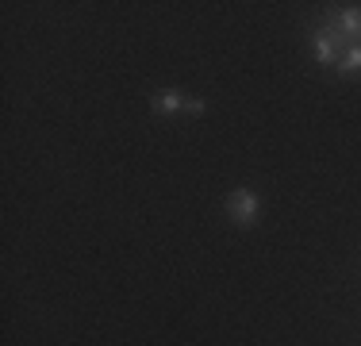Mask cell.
I'll return each instance as SVG.
<instances>
[{
    "label": "cell",
    "instance_id": "1",
    "mask_svg": "<svg viewBox=\"0 0 361 346\" xmlns=\"http://www.w3.org/2000/svg\"><path fill=\"white\" fill-rule=\"evenodd\" d=\"M227 215L238 223V227H250V223L257 220V196L250 193V189L238 185L235 193L227 196Z\"/></svg>",
    "mask_w": 361,
    "mask_h": 346
},
{
    "label": "cell",
    "instance_id": "2",
    "mask_svg": "<svg viewBox=\"0 0 361 346\" xmlns=\"http://www.w3.org/2000/svg\"><path fill=\"white\" fill-rule=\"evenodd\" d=\"M342 50V31L338 28H319L315 31V62L319 66H331Z\"/></svg>",
    "mask_w": 361,
    "mask_h": 346
},
{
    "label": "cell",
    "instance_id": "3",
    "mask_svg": "<svg viewBox=\"0 0 361 346\" xmlns=\"http://www.w3.org/2000/svg\"><path fill=\"white\" fill-rule=\"evenodd\" d=\"M146 104H150L158 116H173V112H185L188 97H185V93H154V97L146 100Z\"/></svg>",
    "mask_w": 361,
    "mask_h": 346
},
{
    "label": "cell",
    "instance_id": "4",
    "mask_svg": "<svg viewBox=\"0 0 361 346\" xmlns=\"http://www.w3.org/2000/svg\"><path fill=\"white\" fill-rule=\"evenodd\" d=\"M334 28L342 31V39H357V47H361V8H342Z\"/></svg>",
    "mask_w": 361,
    "mask_h": 346
},
{
    "label": "cell",
    "instance_id": "5",
    "mask_svg": "<svg viewBox=\"0 0 361 346\" xmlns=\"http://www.w3.org/2000/svg\"><path fill=\"white\" fill-rule=\"evenodd\" d=\"M361 73V47L354 42V47L346 50V58L338 62V77H357Z\"/></svg>",
    "mask_w": 361,
    "mask_h": 346
}]
</instances>
